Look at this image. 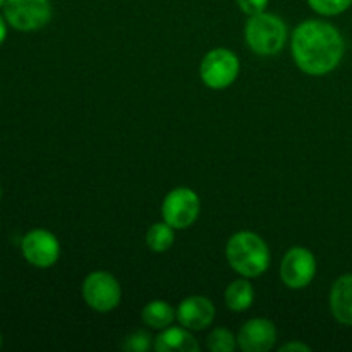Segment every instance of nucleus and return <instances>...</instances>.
I'll return each instance as SVG.
<instances>
[{
    "label": "nucleus",
    "mask_w": 352,
    "mask_h": 352,
    "mask_svg": "<svg viewBox=\"0 0 352 352\" xmlns=\"http://www.w3.org/2000/svg\"><path fill=\"white\" fill-rule=\"evenodd\" d=\"M291 47L298 67L311 76L329 74L344 57L342 34L336 26L318 19L299 24L292 34Z\"/></svg>",
    "instance_id": "1"
},
{
    "label": "nucleus",
    "mask_w": 352,
    "mask_h": 352,
    "mask_svg": "<svg viewBox=\"0 0 352 352\" xmlns=\"http://www.w3.org/2000/svg\"><path fill=\"white\" fill-rule=\"evenodd\" d=\"M227 261L239 275L254 278L263 275L270 265V251L258 234L241 230L234 234L226 248Z\"/></svg>",
    "instance_id": "2"
},
{
    "label": "nucleus",
    "mask_w": 352,
    "mask_h": 352,
    "mask_svg": "<svg viewBox=\"0 0 352 352\" xmlns=\"http://www.w3.org/2000/svg\"><path fill=\"white\" fill-rule=\"evenodd\" d=\"M246 41L258 55H277L287 41V28L280 17L261 12L246 24Z\"/></svg>",
    "instance_id": "3"
},
{
    "label": "nucleus",
    "mask_w": 352,
    "mask_h": 352,
    "mask_svg": "<svg viewBox=\"0 0 352 352\" xmlns=\"http://www.w3.org/2000/svg\"><path fill=\"white\" fill-rule=\"evenodd\" d=\"M199 74L208 88H229L239 74V58L227 48H215L208 52L201 60Z\"/></svg>",
    "instance_id": "4"
},
{
    "label": "nucleus",
    "mask_w": 352,
    "mask_h": 352,
    "mask_svg": "<svg viewBox=\"0 0 352 352\" xmlns=\"http://www.w3.org/2000/svg\"><path fill=\"white\" fill-rule=\"evenodd\" d=\"M3 12L7 23L19 31H36L52 19L48 0H6Z\"/></svg>",
    "instance_id": "5"
},
{
    "label": "nucleus",
    "mask_w": 352,
    "mask_h": 352,
    "mask_svg": "<svg viewBox=\"0 0 352 352\" xmlns=\"http://www.w3.org/2000/svg\"><path fill=\"white\" fill-rule=\"evenodd\" d=\"M120 285L109 272H93L85 278L82 298L86 305L98 313H109L120 302Z\"/></svg>",
    "instance_id": "6"
},
{
    "label": "nucleus",
    "mask_w": 352,
    "mask_h": 352,
    "mask_svg": "<svg viewBox=\"0 0 352 352\" xmlns=\"http://www.w3.org/2000/svg\"><path fill=\"white\" fill-rule=\"evenodd\" d=\"M201 210L198 195L189 188H175L162 205V217L174 229H188L196 222Z\"/></svg>",
    "instance_id": "7"
},
{
    "label": "nucleus",
    "mask_w": 352,
    "mask_h": 352,
    "mask_svg": "<svg viewBox=\"0 0 352 352\" xmlns=\"http://www.w3.org/2000/svg\"><path fill=\"white\" fill-rule=\"evenodd\" d=\"M316 275V260L306 248H292L280 265V277L287 287L305 289Z\"/></svg>",
    "instance_id": "8"
},
{
    "label": "nucleus",
    "mask_w": 352,
    "mask_h": 352,
    "mask_svg": "<svg viewBox=\"0 0 352 352\" xmlns=\"http://www.w3.org/2000/svg\"><path fill=\"white\" fill-rule=\"evenodd\" d=\"M23 256L28 263L38 268H48L57 263L60 256V244L52 232L45 229H34L24 236L21 243Z\"/></svg>",
    "instance_id": "9"
},
{
    "label": "nucleus",
    "mask_w": 352,
    "mask_h": 352,
    "mask_svg": "<svg viewBox=\"0 0 352 352\" xmlns=\"http://www.w3.org/2000/svg\"><path fill=\"white\" fill-rule=\"evenodd\" d=\"M277 342V330L270 320L254 318L244 323L237 336V346L244 352H267Z\"/></svg>",
    "instance_id": "10"
},
{
    "label": "nucleus",
    "mask_w": 352,
    "mask_h": 352,
    "mask_svg": "<svg viewBox=\"0 0 352 352\" xmlns=\"http://www.w3.org/2000/svg\"><path fill=\"white\" fill-rule=\"evenodd\" d=\"M177 320L186 329L203 330L215 320V306L208 298L191 296L179 305Z\"/></svg>",
    "instance_id": "11"
},
{
    "label": "nucleus",
    "mask_w": 352,
    "mask_h": 352,
    "mask_svg": "<svg viewBox=\"0 0 352 352\" xmlns=\"http://www.w3.org/2000/svg\"><path fill=\"white\" fill-rule=\"evenodd\" d=\"M330 309L337 322L352 327V274L336 280L330 292Z\"/></svg>",
    "instance_id": "12"
},
{
    "label": "nucleus",
    "mask_w": 352,
    "mask_h": 352,
    "mask_svg": "<svg viewBox=\"0 0 352 352\" xmlns=\"http://www.w3.org/2000/svg\"><path fill=\"white\" fill-rule=\"evenodd\" d=\"M155 351L158 352H198L199 344L186 327H167L155 339Z\"/></svg>",
    "instance_id": "13"
},
{
    "label": "nucleus",
    "mask_w": 352,
    "mask_h": 352,
    "mask_svg": "<svg viewBox=\"0 0 352 352\" xmlns=\"http://www.w3.org/2000/svg\"><path fill=\"white\" fill-rule=\"evenodd\" d=\"M141 316H143L144 325H148L150 329L164 330L172 325V322H174L175 316H177V311H175L168 302L151 301L144 306Z\"/></svg>",
    "instance_id": "14"
},
{
    "label": "nucleus",
    "mask_w": 352,
    "mask_h": 352,
    "mask_svg": "<svg viewBox=\"0 0 352 352\" xmlns=\"http://www.w3.org/2000/svg\"><path fill=\"white\" fill-rule=\"evenodd\" d=\"M254 301V289L248 280H236L226 289V305L230 311H246Z\"/></svg>",
    "instance_id": "15"
},
{
    "label": "nucleus",
    "mask_w": 352,
    "mask_h": 352,
    "mask_svg": "<svg viewBox=\"0 0 352 352\" xmlns=\"http://www.w3.org/2000/svg\"><path fill=\"white\" fill-rule=\"evenodd\" d=\"M174 230V227L168 226L165 220L160 223H153L146 234L148 248L151 251H155V253H164V251L170 250L175 239Z\"/></svg>",
    "instance_id": "16"
},
{
    "label": "nucleus",
    "mask_w": 352,
    "mask_h": 352,
    "mask_svg": "<svg viewBox=\"0 0 352 352\" xmlns=\"http://www.w3.org/2000/svg\"><path fill=\"white\" fill-rule=\"evenodd\" d=\"M236 346L237 337L227 329H215L206 340V347L212 352H232Z\"/></svg>",
    "instance_id": "17"
},
{
    "label": "nucleus",
    "mask_w": 352,
    "mask_h": 352,
    "mask_svg": "<svg viewBox=\"0 0 352 352\" xmlns=\"http://www.w3.org/2000/svg\"><path fill=\"white\" fill-rule=\"evenodd\" d=\"M308 3L322 16H339L349 9L352 0H308Z\"/></svg>",
    "instance_id": "18"
},
{
    "label": "nucleus",
    "mask_w": 352,
    "mask_h": 352,
    "mask_svg": "<svg viewBox=\"0 0 352 352\" xmlns=\"http://www.w3.org/2000/svg\"><path fill=\"white\" fill-rule=\"evenodd\" d=\"M151 346V337L146 332H134L126 337L122 347L131 352H144L150 349Z\"/></svg>",
    "instance_id": "19"
},
{
    "label": "nucleus",
    "mask_w": 352,
    "mask_h": 352,
    "mask_svg": "<svg viewBox=\"0 0 352 352\" xmlns=\"http://www.w3.org/2000/svg\"><path fill=\"white\" fill-rule=\"evenodd\" d=\"M237 6L248 16H256V14L265 12L268 0H237Z\"/></svg>",
    "instance_id": "20"
},
{
    "label": "nucleus",
    "mask_w": 352,
    "mask_h": 352,
    "mask_svg": "<svg viewBox=\"0 0 352 352\" xmlns=\"http://www.w3.org/2000/svg\"><path fill=\"white\" fill-rule=\"evenodd\" d=\"M292 351H299V352H309L311 349H309L306 344H301V342H289L285 344V346L280 347V352H292Z\"/></svg>",
    "instance_id": "21"
},
{
    "label": "nucleus",
    "mask_w": 352,
    "mask_h": 352,
    "mask_svg": "<svg viewBox=\"0 0 352 352\" xmlns=\"http://www.w3.org/2000/svg\"><path fill=\"white\" fill-rule=\"evenodd\" d=\"M7 36V26H6V19H3L2 16H0V45L3 43V40H6Z\"/></svg>",
    "instance_id": "22"
},
{
    "label": "nucleus",
    "mask_w": 352,
    "mask_h": 352,
    "mask_svg": "<svg viewBox=\"0 0 352 352\" xmlns=\"http://www.w3.org/2000/svg\"><path fill=\"white\" fill-rule=\"evenodd\" d=\"M6 6V0H0V7H3Z\"/></svg>",
    "instance_id": "23"
},
{
    "label": "nucleus",
    "mask_w": 352,
    "mask_h": 352,
    "mask_svg": "<svg viewBox=\"0 0 352 352\" xmlns=\"http://www.w3.org/2000/svg\"><path fill=\"white\" fill-rule=\"evenodd\" d=\"M0 198H2V188H0Z\"/></svg>",
    "instance_id": "24"
},
{
    "label": "nucleus",
    "mask_w": 352,
    "mask_h": 352,
    "mask_svg": "<svg viewBox=\"0 0 352 352\" xmlns=\"http://www.w3.org/2000/svg\"><path fill=\"white\" fill-rule=\"evenodd\" d=\"M0 346H2V336H0Z\"/></svg>",
    "instance_id": "25"
}]
</instances>
